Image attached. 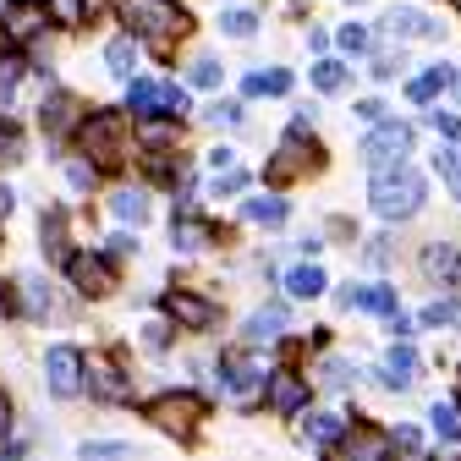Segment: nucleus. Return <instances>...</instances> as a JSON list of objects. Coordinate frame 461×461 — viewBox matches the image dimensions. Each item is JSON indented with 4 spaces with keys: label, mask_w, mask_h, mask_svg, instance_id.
Segmentation results:
<instances>
[{
    "label": "nucleus",
    "mask_w": 461,
    "mask_h": 461,
    "mask_svg": "<svg viewBox=\"0 0 461 461\" xmlns=\"http://www.w3.org/2000/svg\"><path fill=\"white\" fill-rule=\"evenodd\" d=\"M423 176L401 159V165H384V170H374V187H368V198H374V214L379 220H412L418 209H423Z\"/></svg>",
    "instance_id": "f257e3e1"
},
{
    "label": "nucleus",
    "mask_w": 461,
    "mask_h": 461,
    "mask_svg": "<svg viewBox=\"0 0 461 461\" xmlns=\"http://www.w3.org/2000/svg\"><path fill=\"white\" fill-rule=\"evenodd\" d=\"M77 143H83V154L99 165V170H110V165H122L127 154H132V122L122 110H99V115H83V127H77Z\"/></svg>",
    "instance_id": "f03ea898"
},
{
    "label": "nucleus",
    "mask_w": 461,
    "mask_h": 461,
    "mask_svg": "<svg viewBox=\"0 0 461 461\" xmlns=\"http://www.w3.org/2000/svg\"><path fill=\"white\" fill-rule=\"evenodd\" d=\"M122 17L132 23L138 39H149L154 50H170L182 33H187V12L176 6V0H127Z\"/></svg>",
    "instance_id": "7ed1b4c3"
},
{
    "label": "nucleus",
    "mask_w": 461,
    "mask_h": 461,
    "mask_svg": "<svg viewBox=\"0 0 461 461\" xmlns=\"http://www.w3.org/2000/svg\"><path fill=\"white\" fill-rule=\"evenodd\" d=\"M127 110L138 115V122H149V115H176L187 110V88L182 83H149V77H127Z\"/></svg>",
    "instance_id": "20e7f679"
},
{
    "label": "nucleus",
    "mask_w": 461,
    "mask_h": 461,
    "mask_svg": "<svg viewBox=\"0 0 461 461\" xmlns=\"http://www.w3.org/2000/svg\"><path fill=\"white\" fill-rule=\"evenodd\" d=\"M198 418H203V401L198 395H159V401H149V423L154 429H165V434H176V439H187L193 429H198Z\"/></svg>",
    "instance_id": "39448f33"
},
{
    "label": "nucleus",
    "mask_w": 461,
    "mask_h": 461,
    "mask_svg": "<svg viewBox=\"0 0 461 461\" xmlns=\"http://www.w3.org/2000/svg\"><path fill=\"white\" fill-rule=\"evenodd\" d=\"M407 154H412V127H407V122H379V127L368 132V143H363V159H368L374 170L401 165Z\"/></svg>",
    "instance_id": "423d86ee"
},
{
    "label": "nucleus",
    "mask_w": 461,
    "mask_h": 461,
    "mask_svg": "<svg viewBox=\"0 0 461 461\" xmlns=\"http://www.w3.org/2000/svg\"><path fill=\"white\" fill-rule=\"evenodd\" d=\"M159 308L176 330H214V319H220V308L209 297H198V292H165Z\"/></svg>",
    "instance_id": "0eeeda50"
},
{
    "label": "nucleus",
    "mask_w": 461,
    "mask_h": 461,
    "mask_svg": "<svg viewBox=\"0 0 461 461\" xmlns=\"http://www.w3.org/2000/svg\"><path fill=\"white\" fill-rule=\"evenodd\" d=\"M44 374H50V390L61 395V401L83 395V352H72V346H50Z\"/></svg>",
    "instance_id": "6e6552de"
},
{
    "label": "nucleus",
    "mask_w": 461,
    "mask_h": 461,
    "mask_svg": "<svg viewBox=\"0 0 461 461\" xmlns=\"http://www.w3.org/2000/svg\"><path fill=\"white\" fill-rule=\"evenodd\" d=\"M264 363H253V357H220V384H225V395L230 401H253L258 390H264Z\"/></svg>",
    "instance_id": "1a4fd4ad"
},
{
    "label": "nucleus",
    "mask_w": 461,
    "mask_h": 461,
    "mask_svg": "<svg viewBox=\"0 0 461 461\" xmlns=\"http://www.w3.org/2000/svg\"><path fill=\"white\" fill-rule=\"evenodd\" d=\"M83 384H88L99 401H127V395H132V379L122 374V363H115V357H88V363H83Z\"/></svg>",
    "instance_id": "9d476101"
},
{
    "label": "nucleus",
    "mask_w": 461,
    "mask_h": 461,
    "mask_svg": "<svg viewBox=\"0 0 461 461\" xmlns=\"http://www.w3.org/2000/svg\"><path fill=\"white\" fill-rule=\"evenodd\" d=\"M67 275H72V285L83 297H104L110 285H115V269L104 264V258H94V253H77V258H67Z\"/></svg>",
    "instance_id": "9b49d317"
},
{
    "label": "nucleus",
    "mask_w": 461,
    "mask_h": 461,
    "mask_svg": "<svg viewBox=\"0 0 461 461\" xmlns=\"http://www.w3.org/2000/svg\"><path fill=\"white\" fill-rule=\"evenodd\" d=\"M39 122H44L50 138H61V132L83 127V99H72V94H50V99L39 104Z\"/></svg>",
    "instance_id": "f8f14e48"
},
{
    "label": "nucleus",
    "mask_w": 461,
    "mask_h": 461,
    "mask_svg": "<svg viewBox=\"0 0 461 461\" xmlns=\"http://www.w3.org/2000/svg\"><path fill=\"white\" fill-rule=\"evenodd\" d=\"M303 401H308V384H303L292 368H275V374H269V407H275L280 418L303 412Z\"/></svg>",
    "instance_id": "ddd939ff"
},
{
    "label": "nucleus",
    "mask_w": 461,
    "mask_h": 461,
    "mask_svg": "<svg viewBox=\"0 0 461 461\" xmlns=\"http://www.w3.org/2000/svg\"><path fill=\"white\" fill-rule=\"evenodd\" d=\"M44 6H39V0H12V6H6V33L17 39V44H33L39 33H44Z\"/></svg>",
    "instance_id": "4468645a"
},
{
    "label": "nucleus",
    "mask_w": 461,
    "mask_h": 461,
    "mask_svg": "<svg viewBox=\"0 0 461 461\" xmlns=\"http://www.w3.org/2000/svg\"><path fill=\"white\" fill-rule=\"evenodd\" d=\"M303 165H313V143L303 149L297 138H285V143H280V154L269 159V170H264V176H269V182H292Z\"/></svg>",
    "instance_id": "2eb2a0df"
},
{
    "label": "nucleus",
    "mask_w": 461,
    "mask_h": 461,
    "mask_svg": "<svg viewBox=\"0 0 461 461\" xmlns=\"http://www.w3.org/2000/svg\"><path fill=\"white\" fill-rule=\"evenodd\" d=\"M418 352H412V346H390V357H384V384L390 390H412L418 384Z\"/></svg>",
    "instance_id": "dca6fc26"
},
{
    "label": "nucleus",
    "mask_w": 461,
    "mask_h": 461,
    "mask_svg": "<svg viewBox=\"0 0 461 461\" xmlns=\"http://www.w3.org/2000/svg\"><path fill=\"white\" fill-rule=\"evenodd\" d=\"M423 269L439 275V285H461V248H456V242H429Z\"/></svg>",
    "instance_id": "f3484780"
},
{
    "label": "nucleus",
    "mask_w": 461,
    "mask_h": 461,
    "mask_svg": "<svg viewBox=\"0 0 461 461\" xmlns=\"http://www.w3.org/2000/svg\"><path fill=\"white\" fill-rule=\"evenodd\" d=\"M340 303L346 308H368V313H395V285H346Z\"/></svg>",
    "instance_id": "a211bd4d"
},
{
    "label": "nucleus",
    "mask_w": 461,
    "mask_h": 461,
    "mask_svg": "<svg viewBox=\"0 0 461 461\" xmlns=\"http://www.w3.org/2000/svg\"><path fill=\"white\" fill-rule=\"evenodd\" d=\"M214 242V225L209 220H176V225H170V248H176V253H203Z\"/></svg>",
    "instance_id": "6ab92c4d"
},
{
    "label": "nucleus",
    "mask_w": 461,
    "mask_h": 461,
    "mask_svg": "<svg viewBox=\"0 0 461 461\" xmlns=\"http://www.w3.org/2000/svg\"><path fill=\"white\" fill-rule=\"evenodd\" d=\"M384 23H390V33H401V39H439V23L423 17V12H412V6H395Z\"/></svg>",
    "instance_id": "aec40b11"
},
{
    "label": "nucleus",
    "mask_w": 461,
    "mask_h": 461,
    "mask_svg": "<svg viewBox=\"0 0 461 461\" xmlns=\"http://www.w3.org/2000/svg\"><path fill=\"white\" fill-rule=\"evenodd\" d=\"M280 330H285V308L280 303H269V308H258L253 319H248V340L258 346V340H280Z\"/></svg>",
    "instance_id": "412c9836"
},
{
    "label": "nucleus",
    "mask_w": 461,
    "mask_h": 461,
    "mask_svg": "<svg viewBox=\"0 0 461 461\" xmlns=\"http://www.w3.org/2000/svg\"><path fill=\"white\" fill-rule=\"evenodd\" d=\"M324 285H330V280H324L319 264H297L292 275H285V292H292V297H319Z\"/></svg>",
    "instance_id": "4be33fe9"
},
{
    "label": "nucleus",
    "mask_w": 461,
    "mask_h": 461,
    "mask_svg": "<svg viewBox=\"0 0 461 461\" xmlns=\"http://www.w3.org/2000/svg\"><path fill=\"white\" fill-rule=\"evenodd\" d=\"M346 456H384L390 450V434H379V429H352V434H346V445H340Z\"/></svg>",
    "instance_id": "5701e85b"
},
{
    "label": "nucleus",
    "mask_w": 461,
    "mask_h": 461,
    "mask_svg": "<svg viewBox=\"0 0 461 461\" xmlns=\"http://www.w3.org/2000/svg\"><path fill=\"white\" fill-rule=\"evenodd\" d=\"M132 61H138L132 33H122V39H110V44H104V67H110V77H132Z\"/></svg>",
    "instance_id": "b1692460"
},
{
    "label": "nucleus",
    "mask_w": 461,
    "mask_h": 461,
    "mask_svg": "<svg viewBox=\"0 0 461 461\" xmlns=\"http://www.w3.org/2000/svg\"><path fill=\"white\" fill-rule=\"evenodd\" d=\"M423 324L429 330H461V297H434L423 308Z\"/></svg>",
    "instance_id": "393cba45"
},
{
    "label": "nucleus",
    "mask_w": 461,
    "mask_h": 461,
    "mask_svg": "<svg viewBox=\"0 0 461 461\" xmlns=\"http://www.w3.org/2000/svg\"><path fill=\"white\" fill-rule=\"evenodd\" d=\"M340 429H346V423H340L335 412H313V418L303 423V439H308V445H335Z\"/></svg>",
    "instance_id": "a878e982"
},
{
    "label": "nucleus",
    "mask_w": 461,
    "mask_h": 461,
    "mask_svg": "<svg viewBox=\"0 0 461 461\" xmlns=\"http://www.w3.org/2000/svg\"><path fill=\"white\" fill-rule=\"evenodd\" d=\"M450 83H456V72H450V67H434V72L412 77V83H407V94H412V99H434V94H445Z\"/></svg>",
    "instance_id": "bb28decb"
},
{
    "label": "nucleus",
    "mask_w": 461,
    "mask_h": 461,
    "mask_svg": "<svg viewBox=\"0 0 461 461\" xmlns=\"http://www.w3.org/2000/svg\"><path fill=\"white\" fill-rule=\"evenodd\" d=\"M434 170H439V182L450 187V198L461 203V149H439L434 154Z\"/></svg>",
    "instance_id": "cd10ccee"
},
{
    "label": "nucleus",
    "mask_w": 461,
    "mask_h": 461,
    "mask_svg": "<svg viewBox=\"0 0 461 461\" xmlns=\"http://www.w3.org/2000/svg\"><path fill=\"white\" fill-rule=\"evenodd\" d=\"M242 214H248L253 225H280V220H285V203H280V198H248Z\"/></svg>",
    "instance_id": "c85d7f7f"
},
{
    "label": "nucleus",
    "mask_w": 461,
    "mask_h": 461,
    "mask_svg": "<svg viewBox=\"0 0 461 461\" xmlns=\"http://www.w3.org/2000/svg\"><path fill=\"white\" fill-rule=\"evenodd\" d=\"M17 285H23V308H28L33 319H39V313H50V285H44L39 275H23Z\"/></svg>",
    "instance_id": "c756f323"
},
{
    "label": "nucleus",
    "mask_w": 461,
    "mask_h": 461,
    "mask_svg": "<svg viewBox=\"0 0 461 461\" xmlns=\"http://www.w3.org/2000/svg\"><path fill=\"white\" fill-rule=\"evenodd\" d=\"M110 209L122 214V220H132V225H143V220H149V198H143V193H132V187H127V193H115V198H110Z\"/></svg>",
    "instance_id": "7c9ffc66"
},
{
    "label": "nucleus",
    "mask_w": 461,
    "mask_h": 461,
    "mask_svg": "<svg viewBox=\"0 0 461 461\" xmlns=\"http://www.w3.org/2000/svg\"><path fill=\"white\" fill-rule=\"evenodd\" d=\"M242 88L248 94H285V88H292V72H248Z\"/></svg>",
    "instance_id": "2f4dec72"
},
{
    "label": "nucleus",
    "mask_w": 461,
    "mask_h": 461,
    "mask_svg": "<svg viewBox=\"0 0 461 461\" xmlns=\"http://www.w3.org/2000/svg\"><path fill=\"white\" fill-rule=\"evenodd\" d=\"M313 88H319V94H340V88H346V67H340V61H319V67H313Z\"/></svg>",
    "instance_id": "473e14b6"
},
{
    "label": "nucleus",
    "mask_w": 461,
    "mask_h": 461,
    "mask_svg": "<svg viewBox=\"0 0 461 461\" xmlns=\"http://www.w3.org/2000/svg\"><path fill=\"white\" fill-rule=\"evenodd\" d=\"M17 83H23V61H17V55H6V61H0V110L17 99Z\"/></svg>",
    "instance_id": "72a5a7b5"
},
{
    "label": "nucleus",
    "mask_w": 461,
    "mask_h": 461,
    "mask_svg": "<svg viewBox=\"0 0 461 461\" xmlns=\"http://www.w3.org/2000/svg\"><path fill=\"white\" fill-rule=\"evenodd\" d=\"M67 182H72L77 193H88V187L99 182V165H94V159H67Z\"/></svg>",
    "instance_id": "f704fd0d"
},
{
    "label": "nucleus",
    "mask_w": 461,
    "mask_h": 461,
    "mask_svg": "<svg viewBox=\"0 0 461 461\" xmlns=\"http://www.w3.org/2000/svg\"><path fill=\"white\" fill-rule=\"evenodd\" d=\"M429 418H434V434L439 439H461V407H434Z\"/></svg>",
    "instance_id": "c9c22d12"
},
{
    "label": "nucleus",
    "mask_w": 461,
    "mask_h": 461,
    "mask_svg": "<svg viewBox=\"0 0 461 461\" xmlns=\"http://www.w3.org/2000/svg\"><path fill=\"white\" fill-rule=\"evenodd\" d=\"M324 384H330V390H352V384H357V368L340 363V357H330V363H324Z\"/></svg>",
    "instance_id": "e433bc0d"
},
{
    "label": "nucleus",
    "mask_w": 461,
    "mask_h": 461,
    "mask_svg": "<svg viewBox=\"0 0 461 461\" xmlns=\"http://www.w3.org/2000/svg\"><path fill=\"white\" fill-rule=\"evenodd\" d=\"M220 28H225L230 39H253V28H258V17H253V12H225V17H220Z\"/></svg>",
    "instance_id": "4c0bfd02"
},
{
    "label": "nucleus",
    "mask_w": 461,
    "mask_h": 461,
    "mask_svg": "<svg viewBox=\"0 0 461 461\" xmlns=\"http://www.w3.org/2000/svg\"><path fill=\"white\" fill-rule=\"evenodd\" d=\"M203 115H209L214 127H242V104H220V99H214V104H209Z\"/></svg>",
    "instance_id": "58836bf2"
},
{
    "label": "nucleus",
    "mask_w": 461,
    "mask_h": 461,
    "mask_svg": "<svg viewBox=\"0 0 461 461\" xmlns=\"http://www.w3.org/2000/svg\"><path fill=\"white\" fill-rule=\"evenodd\" d=\"M187 77H193V88H214L220 83V61H209V55H203V61H193Z\"/></svg>",
    "instance_id": "ea45409f"
},
{
    "label": "nucleus",
    "mask_w": 461,
    "mask_h": 461,
    "mask_svg": "<svg viewBox=\"0 0 461 461\" xmlns=\"http://www.w3.org/2000/svg\"><path fill=\"white\" fill-rule=\"evenodd\" d=\"M0 159H23V132L12 122H0Z\"/></svg>",
    "instance_id": "a19ab883"
},
{
    "label": "nucleus",
    "mask_w": 461,
    "mask_h": 461,
    "mask_svg": "<svg viewBox=\"0 0 461 461\" xmlns=\"http://www.w3.org/2000/svg\"><path fill=\"white\" fill-rule=\"evenodd\" d=\"M429 122H434V132H445L450 143H461V115H450V110H429Z\"/></svg>",
    "instance_id": "79ce46f5"
},
{
    "label": "nucleus",
    "mask_w": 461,
    "mask_h": 461,
    "mask_svg": "<svg viewBox=\"0 0 461 461\" xmlns=\"http://www.w3.org/2000/svg\"><path fill=\"white\" fill-rule=\"evenodd\" d=\"M340 50H352V55L368 50V28H363V23H346V28H340Z\"/></svg>",
    "instance_id": "37998d69"
},
{
    "label": "nucleus",
    "mask_w": 461,
    "mask_h": 461,
    "mask_svg": "<svg viewBox=\"0 0 461 461\" xmlns=\"http://www.w3.org/2000/svg\"><path fill=\"white\" fill-rule=\"evenodd\" d=\"M242 187H248V176H242V170H225V176L214 170V198H220V193H242Z\"/></svg>",
    "instance_id": "c03bdc74"
},
{
    "label": "nucleus",
    "mask_w": 461,
    "mask_h": 461,
    "mask_svg": "<svg viewBox=\"0 0 461 461\" xmlns=\"http://www.w3.org/2000/svg\"><path fill=\"white\" fill-rule=\"evenodd\" d=\"M390 445H395V450H423V434H418V429H395Z\"/></svg>",
    "instance_id": "a18cd8bd"
},
{
    "label": "nucleus",
    "mask_w": 461,
    "mask_h": 461,
    "mask_svg": "<svg viewBox=\"0 0 461 461\" xmlns=\"http://www.w3.org/2000/svg\"><path fill=\"white\" fill-rule=\"evenodd\" d=\"M143 346H149V352H165V346H170V330H165V324H149V330H143Z\"/></svg>",
    "instance_id": "49530a36"
},
{
    "label": "nucleus",
    "mask_w": 461,
    "mask_h": 461,
    "mask_svg": "<svg viewBox=\"0 0 461 461\" xmlns=\"http://www.w3.org/2000/svg\"><path fill=\"white\" fill-rule=\"evenodd\" d=\"M395 67H401V61H395V55H379V61H374V67H368V72H374V77H379V83H384V77H395Z\"/></svg>",
    "instance_id": "de8ad7c7"
},
{
    "label": "nucleus",
    "mask_w": 461,
    "mask_h": 461,
    "mask_svg": "<svg viewBox=\"0 0 461 461\" xmlns=\"http://www.w3.org/2000/svg\"><path fill=\"white\" fill-rule=\"evenodd\" d=\"M83 456H132V450H127V445H99V439H94V445H83Z\"/></svg>",
    "instance_id": "09e8293b"
},
{
    "label": "nucleus",
    "mask_w": 461,
    "mask_h": 461,
    "mask_svg": "<svg viewBox=\"0 0 461 461\" xmlns=\"http://www.w3.org/2000/svg\"><path fill=\"white\" fill-rule=\"evenodd\" d=\"M104 6H110V0H77V17H83V23H94Z\"/></svg>",
    "instance_id": "8fccbe9b"
},
{
    "label": "nucleus",
    "mask_w": 461,
    "mask_h": 461,
    "mask_svg": "<svg viewBox=\"0 0 461 461\" xmlns=\"http://www.w3.org/2000/svg\"><path fill=\"white\" fill-rule=\"evenodd\" d=\"M357 115H363V122H384V104H379V99H363Z\"/></svg>",
    "instance_id": "3c124183"
},
{
    "label": "nucleus",
    "mask_w": 461,
    "mask_h": 461,
    "mask_svg": "<svg viewBox=\"0 0 461 461\" xmlns=\"http://www.w3.org/2000/svg\"><path fill=\"white\" fill-rule=\"evenodd\" d=\"M132 248H138V242H132V237H110V258H127V253H132Z\"/></svg>",
    "instance_id": "603ef678"
},
{
    "label": "nucleus",
    "mask_w": 461,
    "mask_h": 461,
    "mask_svg": "<svg viewBox=\"0 0 461 461\" xmlns=\"http://www.w3.org/2000/svg\"><path fill=\"white\" fill-rule=\"evenodd\" d=\"M390 335H401V340H407V335H412V319H401V313H390Z\"/></svg>",
    "instance_id": "864d4df0"
},
{
    "label": "nucleus",
    "mask_w": 461,
    "mask_h": 461,
    "mask_svg": "<svg viewBox=\"0 0 461 461\" xmlns=\"http://www.w3.org/2000/svg\"><path fill=\"white\" fill-rule=\"evenodd\" d=\"M6 214H12V187L0 182V225H6Z\"/></svg>",
    "instance_id": "5fc2aeb1"
},
{
    "label": "nucleus",
    "mask_w": 461,
    "mask_h": 461,
    "mask_svg": "<svg viewBox=\"0 0 461 461\" xmlns=\"http://www.w3.org/2000/svg\"><path fill=\"white\" fill-rule=\"evenodd\" d=\"M6 423H12V407H6V395H0V434H6Z\"/></svg>",
    "instance_id": "6e6d98bb"
},
{
    "label": "nucleus",
    "mask_w": 461,
    "mask_h": 461,
    "mask_svg": "<svg viewBox=\"0 0 461 461\" xmlns=\"http://www.w3.org/2000/svg\"><path fill=\"white\" fill-rule=\"evenodd\" d=\"M456 88H461V72H456Z\"/></svg>",
    "instance_id": "4d7b16f0"
}]
</instances>
